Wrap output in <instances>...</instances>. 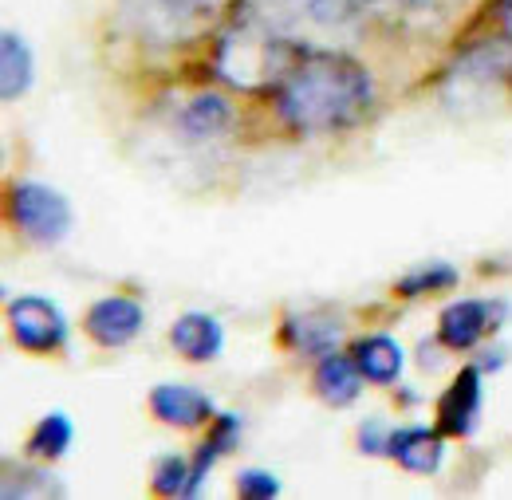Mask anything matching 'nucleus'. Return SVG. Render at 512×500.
<instances>
[{"mask_svg":"<svg viewBox=\"0 0 512 500\" xmlns=\"http://www.w3.org/2000/svg\"><path fill=\"white\" fill-rule=\"evenodd\" d=\"M375 99V83L363 63L339 48L304 52L288 79L276 87V107L284 123L304 134H331L359 123Z\"/></svg>","mask_w":512,"mask_h":500,"instance_id":"obj_1","label":"nucleus"},{"mask_svg":"<svg viewBox=\"0 0 512 500\" xmlns=\"http://www.w3.org/2000/svg\"><path fill=\"white\" fill-rule=\"evenodd\" d=\"M300 56H304L300 44L284 40L249 0H241L217 36L213 63L229 87L268 91V87H280L288 79V71L300 63Z\"/></svg>","mask_w":512,"mask_h":500,"instance_id":"obj_2","label":"nucleus"},{"mask_svg":"<svg viewBox=\"0 0 512 500\" xmlns=\"http://www.w3.org/2000/svg\"><path fill=\"white\" fill-rule=\"evenodd\" d=\"M256 12L304 52L339 48L359 32V0H249Z\"/></svg>","mask_w":512,"mask_h":500,"instance_id":"obj_3","label":"nucleus"},{"mask_svg":"<svg viewBox=\"0 0 512 500\" xmlns=\"http://www.w3.org/2000/svg\"><path fill=\"white\" fill-rule=\"evenodd\" d=\"M221 8L225 0H123V20L150 44H190Z\"/></svg>","mask_w":512,"mask_h":500,"instance_id":"obj_4","label":"nucleus"},{"mask_svg":"<svg viewBox=\"0 0 512 500\" xmlns=\"http://www.w3.org/2000/svg\"><path fill=\"white\" fill-rule=\"evenodd\" d=\"M512 56L505 44H481L473 48L469 56L453 63L446 83V103L453 111H473V107H485L489 99L501 95V83L509 75Z\"/></svg>","mask_w":512,"mask_h":500,"instance_id":"obj_5","label":"nucleus"},{"mask_svg":"<svg viewBox=\"0 0 512 500\" xmlns=\"http://www.w3.org/2000/svg\"><path fill=\"white\" fill-rule=\"evenodd\" d=\"M8 213L24 237L36 245H60L71 233V205L64 193L40 182H16L8 193Z\"/></svg>","mask_w":512,"mask_h":500,"instance_id":"obj_6","label":"nucleus"},{"mask_svg":"<svg viewBox=\"0 0 512 500\" xmlns=\"http://www.w3.org/2000/svg\"><path fill=\"white\" fill-rule=\"evenodd\" d=\"M8 331L32 355L56 351V347L67 343L64 312L52 300H44V296H20V300H12L8 304Z\"/></svg>","mask_w":512,"mask_h":500,"instance_id":"obj_7","label":"nucleus"},{"mask_svg":"<svg viewBox=\"0 0 512 500\" xmlns=\"http://www.w3.org/2000/svg\"><path fill=\"white\" fill-rule=\"evenodd\" d=\"M138 331H142V304L130 296H107L87 312V335L99 347H127Z\"/></svg>","mask_w":512,"mask_h":500,"instance_id":"obj_8","label":"nucleus"},{"mask_svg":"<svg viewBox=\"0 0 512 500\" xmlns=\"http://www.w3.org/2000/svg\"><path fill=\"white\" fill-rule=\"evenodd\" d=\"M438 414H442V430L453 438H469L477 430V418H481V367H465L461 375L453 378L442 402H438Z\"/></svg>","mask_w":512,"mask_h":500,"instance_id":"obj_9","label":"nucleus"},{"mask_svg":"<svg viewBox=\"0 0 512 500\" xmlns=\"http://www.w3.org/2000/svg\"><path fill=\"white\" fill-rule=\"evenodd\" d=\"M150 410L158 422L166 426H178V430H193V426H205L213 418V402L193 390V386H178V382H162L150 390Z\"/></svg>","mask_w":512,"mask_h":500,"instance_id":"obj_10","label":"nucleus"},{"mask_svg":"<svg viewBox=\"0 0 512 500\" xmlns=\"http://www.w3.org/2000/svg\"><path fill=\"white\" fill-rule=\"evenodd\" d=\"M493 327V308L481 300H457L442 312L438 327V343H446L453 351H469L481 343V335Z\"/></svg>","mask_w":512,"mask_h":500,"instance_id":"obj_11","label":"nucleus"},{"mask_svg":"<svg viewBox=\"0 0 512 500\" xmlns=\"http://www.w3.org/2000/svg\"><path fill=\"white\" fill-rule=\"evenodd\" d=\"M170 343L178 355H186L190 363H209L221 355V343H225V331L213 315L205 312H190L182 315L174 327H170Z\"/></svg>","mask_w":512,"mask_h":500,"instance_id":"obj_12","label":"nucleus"},{"mask_svg":"<svg viewBox=\"0 0 512 500\" xmlns=\"http://www.w3.org/2000/svg\"><path fill=\"white\" fill-rule=\"evenodd\" d=\"M442 434L434 430H422V426H410V430H394L390 434V457L410 469V473H434L442 465Z\"/></svg>","mask_w":512,"mask_h":500,"instance_id":"obj_13","label":"nucleus"},{"mask_svg":"<svg viewBox=\"0 0 512 500\" xmlns=\"http://www.w3.org/2000/svg\"><path fill=\"white\" fill-rule=\"evenodd\" d=\"M363 390V371L355 359L347 355H323L320 367H316V394H320L327 406H351Z\"/></svg>","mask_w":512,"mask_h":500,"instance_id":"obj_14","label":"nucleus"},{"mask_svg":"<svg viewBox=\"0 0 512 500\" xmlns=\"http://www.w3.org/2000/svg\"><path fill=\"white\" fill-rule=\"evenodd\" d=\"M351 359L359 363V371L367 382H379V386H394L402 375V347L390 339V335H367L355 343Z\"/></svg>","mask_w":512,"mask_h":500,"instance_id":"obj_15","label":"nucleus"},{"mask_svg":"<svg viewBox=\"0 0 512 500\" xmlns=\"http://www.w3.org/2000/svg\"><path fill=\"white\" fill-rule=\"evenodd\" d=\"M178 123H182V134L190 142H213L233 126V107L221 95H197V99L186 103Z\"/></svg>","mask_w":512,"mask_h":500,"instance_id":"obj_16","label":"nucleus"},{"mask_svg":"<svg viewBox=\"0 0 512 500\" xmlns=\"http://www.w3.org/2000/svg\"><path fill=\"white\" fill-rule=\"evenodd\" d=\"M284 335L304 355H331L343 339V323L335 315H292Z\"/></svg>","mask_w":512,"mask_h":500,"instance_id":"obj_17","label":"nucleus"},{"mask_svg":"<svg viewBox=\"0 0 512 500\" xmlns=\"http://www.w3.org/2000/svg\"><path fill=\"white\" fill-rule=\"evenodd\" d=\"M0 63H4L0 67V91L12 103V99H20L32 87V52H28V44L12 28L0 36Z\"/></svg>","mask_w":512,"mask_h":500,"instance_id":"obj_18","label":"nucleus"},{"mask_svg":"<svg viewBox=\"0 0 512 500\" xmlns=\"http://www.w3.org/2000/svg\"><path fill=\"white\" fill-rule=\"evenodd\" d=\"M375 4L394 20L418 24V28H442L465 8V0H375Z\"/></svg>","mask_w":512,"mask_h":500,"instance_id":"obj_19","label":"nucleus"},{"mask_svg":"<svg viewBox=\"0 0 512 500\" xmlns=\"http://www.w3.org/2000/svg\"><path fill=\"white\" fill-rule=\"evenodd\" d=\"M237 434H241V422H237L233 414H217V418H213L209 438L201 441V449H197V457H193V489H201L205 473L213 469V461H217L221 453H229V449H233Z\"/></svg>","mask_w":512,"mask_h":500,"instance_id":"obj_20","label":"nucleus"},{"mask_svg":"<svg viewBox=\"0 0 512 500\" xmlns=\"http://www.w3.org/2000/svg\"><path fill=\"white\" fill-rule=\"evenodd\" d=\"M71 438H75L71 418L56 410V414H48V418L36 422V430H32V438H28V449H32L36 457H44V461H56V457H64L67 453Z\"/></svg>","mask_w":512,"mask_h":500,"instance_id":"obj_21","label":"nucleus"},{"mask_svg":"<svg viewBox=\"0 0 512 500\" xmlns=\"http://www.w3.org/2000/svg\"><path fill=\"white\" fill-rule=\"evenodd\" d=\"M154 493H162V497H193L197 493L193 489V461L178 457V453L162 457L154 465Z\"/></svg>","mask_w":512,"mask_h":500,"instance_id":"obj_22","label":"nucleus"},{"mask_svg":"<svg viewBox=\"0 0 512 500\" xmlns=\"http://www.w3.org/2000/svg\"><path fill=\"white\" fill-rule=\"evenodd\" d=\"M457 284V272L449 264H426L418 272H406L398 280V292L402 296H426V292H442V288H453Z\"/></svg>","mask_w":512,"mask_h":500,"instance_id":"obj_23","label":"nucleus"},{"mask_svg":"<svg viewBox=\"0 0 512 500\" xmlns=\"http://www.w3.org/2000/svg\"><path fill=\"white\" fill-rule=\"evenodd\" d=\"M237 493H241V497L268 500L280 493V481H276L272 473H264V469H245V473L237 477Z\"/></svg>","mask_w":512,"mask_h":500,"instance_id":"obj_24","label":"nucleus"},{"mask_svg":"<svg viewBox=\"0 0 512 500\" xmlns=\"http://www.w3.org/2000/svg\"><path fill=\"white\" fill-rule=\"evenodd\" d=\"M390 434L383 422H363L359 426V449L363 453H390Z\"/></svg>","mask_w":512,"mask_h":500,"instance_id":"obj_25","label":"nucleus"},{"mask_svg":"<svg viewBox=\"0 0 512 500\" xmlns=\"http://www.w3.org/2000/svg\"><path fill=\"white\" fill-rule=\"evenodd\" d=\"M501 20H505V28H509L512 36V0H501Z\"/></svg>","mask_w":512,"mask_h":500,"instance_id":"obj_26","label":"nucleus"}]
</instances>
